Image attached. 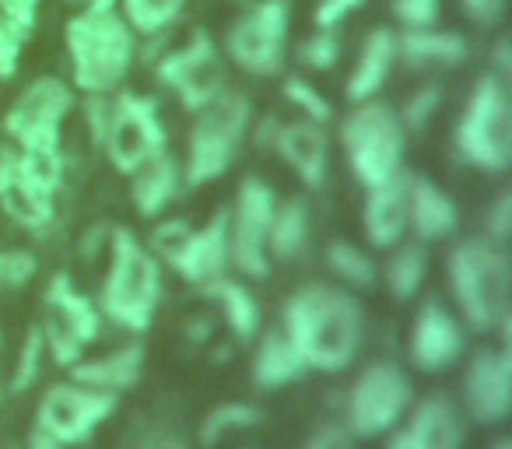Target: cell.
Listing matches in <instances>:
<instances>
[{
	"mask_svg": "<svg viewBox=\"0 0 512 449\" xmlns=\"http://www.w3.org/2000/svg\"><path fill=\"white\" fill-rule=\"evenodd\" d=\"M74 85L88 95H109L134 64V29L120 15L116 0H85L67 22Z\"/></svg>",
	"mask_w": 512,
	"mask_h": 449,
	"instance_id": "7a4b0ae2",
	"label": "cell"
},
{
	"mask_svg": "<svg viewBox=\"0 0 512 449\" xmlns=\"http://www.w3.org/2000/svg\"><path fill=\"white\" fill-rule=\"evenodd\" d=\"M460 4H463V11H467L470 22L484 25V29L498 25L505 15V0H460Z\"/></svg>",
	"mask_w": 512,
	"mask_h": 449,
	"instance_id": "bcb514c9",
	"label": "cell"
},
{
	"mask_svg": "<svg viewBox=\"0 0 512 449\" xmlns=\"http://www.w3.org/2000/svg\"><path fill=\"white\" fill-rule=\"evenodd\" d=\"M491 64H495V74L502 81H512V46H509V39H498L495 43V53H491Z\"/></svg>",
	"mask_w": 512,
	"mask_h": 449,
	"instance_id": "c3c4849f",
	"label": "cell"
},
{
	"mask_svg": "<svg viewBox=\"0 0 512 449\" xmlns=\"http://www.w3.org/2000/svg\"><path fill=\"white\" fill-rule=\"evenodd\" d=\"M355 8H362V0H320L313 15L316 29H334V25L341 22V18H348Z\"/></svg>",
	"mask_w": 512,
	"mask_h": 449,
	"instance_id": "ee69618b",
	"label": "cell"
},
{
	"mask_svg": "<svg viewBox=\"0 0 512 449\" xmlns=\"http://www.w3.org/2000/svg\"><path fill=\"white\" fill-rule=\"evenodd\" d=\"M144 369V344H123V348L109 351L102 358H81L71 365V379L74 383L95 386V390H109V393H123L141 379Z\"/></svg>",
	"mask_w": 512,
	"mask_h": 449,
	"instance_id": "d4e9b609",
	"label": "cell"
},
{
	"mask_svg": "<svg viewBox=\"0 0 512 449\" xmlns=\"http://www.w3.org/2000/svg\"><path fill=\"white\" fill-rule=\"evenodd\" d=\"M39 271V260L29 250H0V292H18Z\"/></svg>",
	"mask_w": 512,
	"mask_h": 449,
	"instance_id": "d590c367",
	"label": "cell"
},
{
	"mask_svg": "<svg viewBox=\"0 0 512 449\" xmlns=\"http://www.w3.org/2000/svg\"><path fill=\"white\" fill-rule=\"evenodd\" d=\"M453 144L467 165L481 172L509 169L512 162V99L509 81H502L495 71L481 74L463 106L460 123L453 127Z\"/></svg>",
	"mask_w": 512,
	"mask_h": 449,
	"instance_id": "5b68a950",
	"label": "cell"
},
{
	"mask_svg": "<svg viewBox=\"0 0 512 449\" xmlns=\"http://www.w3.org/2000/svg\"><path fill=\"white\" fill-rule=\"evenodd\" d=\"M46 351L60 369H71L85 358V348L99 341V306H92L88 295L74 288L71 274H57L46 288Z\"/></svg>",
	"mask_w": 512,
	"mask_h": 449,
	"instance_id": "7c38bea8",
	"label": "cell"
},
{
	"mask_svg": "<svg viewBox=\"0 0 512 449\" xmlns=\"http://www.w3.org/2000/svg\"><path fill=\"white\" fill-rule=\"evenodd\" d=\"M512 236V193L502 190L495 197V204L484 211V239H491V243L505 246Z\"/></svg>",
	"mask_w": 512,
	"mask_h": 449,
	"instance_id": "60d3db41",
	"label": "cell"
},
{
	"mask_svg": "<svg viewBox=\"0 0 512 449\" xmlns=\"http://www.w3.org/2000/svg\"><path fill=\"white\" fill-rule=\"evenodd\" d=\"M130 176H134L130 193H134L137 214H141V218H158V214L176 200L179 183H183V165L176 162V155H169V151L162 148L158 155H151L141 169L130 172Z\"/></svg>",
	"mask_w": 512,
	"mask_h": 449,
	"instance_id": "cb8c5ba5",
	"label": "cell"
},
{
	"mask_svg": "<svg viewBox=\"0 0 512 449\" xmlns=\"http://www.w3.org/2000/svg\"><path fill=\"white\" fill-rule=\"evenodd\" d=\"M302 64L313 67V71H330L341 57V39L334 36V29H320L316 36H309L299 50Z\"/></svg>",
	"mask_w": 512,
	"mask_h": 449,
	"instance_id": "8d00e7d4",
	"label": "cell"
},
{
	"mask_svg": "<svg viewBox=\"0 0 512 449\" xmlns=\"http://www.w3.org/2000/svg\"><path fill=\"white\" fill-rule=\"evenodd\" d=\"M302 372H306V362H302L292 337H288L285 330H267L253 355V369H249L253 386H260V390H278V386L295 383Z\"/></svg>",
	"mask_w": 512,
	"mask_h": 449,
	"instance_id": "4316f807",
	"label": "cell"
},
{
	"mask_svg": "<svg viewBox=\"0 0 512 449\" xmlns=\"http://www.w3.org/2000/svg\"><path fill=\"white\" fill-rule=\"evenodd\" d=\"M285 334L306 369L341 372L355 362L365 334L362 302L337 285H302L285 302Z\"/></svg>",
	"mask_w": 512,
	"mask_h": 449,
	"instance_id": "6da1fadb",
	"label": "cell"
},
{
	"mask_svg": "<svg viewBox=\"0 0 512 449\" xmlns=\"http://www.w3.org/2000/svg\"><path fill=\"white\" fill-rule=\"evenodd\" d=\"M102 148H106L113 169L130 176L141 169L151 155L165 148V130L158 120L155 99L137 92H120L106 109V130H102Z\"/></svg>",
	"mask_w": 512,
	"mask_h": 449,
	"instance_id": "9c48e42d",
	"label": "cell"
},
{
	"mask_svg": "<svg viewBox=\"0 0 512 449\" xmlns=\"http://www.w3.org/2000/svg\"><path fill=\"white\" fill-rule=\"evenodd\" d=\"M274 190L260 176H246L235 193V211H228V264L246 278H267V229L274 218Z\"/></svg>",
	"mask_w": 512,
	"mask_h": 449,
	"instance_id": "8fae6325",
	"label": "cell"
},
{
	"mask_svg": "<svg viewBox=\"0 0 512 449\" xmlns=\"http://www.w3.org/2000/svg\"><path fill=\"white\" fill-rule=\"evenodd\" d=\"M186 0H123L120 15L127 18L130 29L144 32V36H155V32L169 29L179 18Z\"/></svg>",
	"mask_w": 512,
	"mask_h": 449,
	"instance_id": "d6a6232c",
	"label": "cell"
},
{
	"mask_svg": "<svg viewBox=\"0 0 512 449\" xmlns=\"http://www.w3.org/2000/svg\"><path fill=\"white\" fill-rule=\"evenodd\" d=\"M341 144L358 183L379 186L404 172L407 130L390 102H355V109L341 123Z\"/></svg>",
	"mask_w": 512,
	"mask_h": 449,
	"instance_id": "8992f818",
	"label": "cell"
},
{
	"mask_svg": "<svg viewBox=\"0 0 512 449\" xmlns=\"http://www.w3.org/2000/svg\"><path fill=\"white\" fill-rule=\"evenodd\" d=\"M39 4H43V0H0V15L11 18L15 25H22V29L32 36L36 18H39Z\"/></svg>",
	"mask_w": 512,
	"mask_h": 449,
	"instance_id": "f6af8a7d",
	"label": "cell"
},
{
	"mask_svg": "<svg viewBox=\"0 0 512 449\" xmlns=\"http://www.w3.org/2000/svg\"><path fill=\"white\" fill-rule=\"evenodd\" d=\"M327 264L330 271L337 274L341 281H348V285L355 288H372L376 285V260L369 257V253H362L358 246L351 243H330L327 246Z\"/></svg>",
	"mask_w": 512,
	"mask_h": 449,
	"instance_id": "836d02e7",
	"label": "cell"
},
{
	"mask_svg": "<svg viewBox=\"0 0 512 449\" xmlns=\"http://www.w3.org/2000/svg\"><path fill=\"white\" fill-rule=\"evenodd\" d=\"M393 60H397V32L376 29L362 43V53H358V64H355V71H351L344 95H348L351 102L376 99V92L383 88V81L390 78Z\"/></svg>",
	"mask_w": 512,
	"mask_h": 449,
	"instance_id": "484cf974",
	"label": "cell"
},
{
	"mask_svg": "<svg viewBox=\"0 0 512 449\" xmlns=\"http://www.w3.org/2000/svg\"><path fill=\"white\" fill-rule=\"evenodd\" d=\"M306 449H355L348 428L341 425H323L320 432H313V439L306 442Z\"/></svg>",
	"mask_w": 512,
	"mask_h": 449,
	"instance_id": "7dc6e473",
	"label": "cell"
},
{
	"mask_svg": "<svg viewBox=\"0 0 512 449\" xmlns=\"http://www.w3.org/2000/svg\"><path fill=\"white\" fill-rule=\"evenodd\" d=\"M169 264L190 285H207L221 278L228 267V207L214 211V218L200 232H190L186 243L169 257Z\"/></svg>",
	"mask_w": 512,
	"mask_h": 449,
	"instance_id": "ffe728a7",
	"label": "cell"
},
{
	"mask_svg": "<svg viewBox=\"0 0 512 449\" xmlns=\"http://www.w3.org/2000/svg\"><path fill=\"white\" fill-rule=\"evenodd\" d=\"M53 197L57 193L43 190V186L25 176L15 144H4L0 148V207H4V214L15 218L18 225H25V229H46L57 218Z\"/></svg>",
	"mask_w": 512,
	"mask_h": 449,
	"instance_id": "d6986e66",
	"label": "cell"
},
{
	"mask_svg": "<svg viewBox=\"0 0 512 449\" xmlns=\"http://www.w3.org/2000/svg\"><path fill=\"white\" fill-rule=\"evenodd\" d=\"M249 116H253V106H249V99L239 88H225L218 99L197 109L183 162L186 186H204L225 176L228 165L239 155V144L249 130Z\"/></svg>",
	"mask_w": 512,
	"mask_h": 449,
	"instance_id": "52a82bcc",
	"label": "cell"
},
{
	"mask_svg": "<svg viewBox=\"0 0 512 449\" xmlns=\"http://www.w3.org/2000/svg\"><path fill=\"white\" fill-rule=\"evenodd\" d=\"M449 288L470 330L491 334L509 320V285L512 267L505 246L484 236L463 239L449 250L446 260Z\"/></svg>",
	"mask_w": 512,
	"mask_h": 449,
	"instance_id": "3957f363",
	"label": "cell"
},
{
	"mask_svg": "<svg viewBox=\"0 0 512 449\" xmlns=\"http://www.w3.org/2000/svg\"><path fill=\"white\" fill-rule=\"evenodd\" d=\"M397 57L407 67H428V64H460L467 57V43L456 32H435V29H404L397 36Z\"/></svg>",
	"mask_w": 512,
	"mask_h": 449,
	"instance_id": "83f0119b",
	"label": "cell"
},
{
	"mask_svg": "<svg viewBox=\"0 0 512 449\" xmlns=\"http://www.w3.org/2000/svg\"><path fill=\"white\" fill-rule=\"evenodd\" d=\"M488 449H512V439H509V435H498V439L491 442Z\"/></svg>",
	"mask_w": 512,
	"mask_h": 449,
	"instance_id": "816d5d0a",
	"label": "cell"
},
{
	"mask_svg": "<svg viewBox=\"0 0 512 449\" xmlns=\"http://www.w3.org/2000/svg\"><path fill=\"white\" fill-rule=\"evenodd\" d=\"M162 299V271L148 246L127 229L109 232V271L102 281L99 309L130 334H144Z\"/></svg>",
	"mask_w": 512,
	"mask_h": 449,
	"instance_id": "277c9868",
	"label": "cell"
},
{
	"mask_svg": "<svg viewBox=\"0 0 512 449\" xmlns=\"http://www.w3.org/2000/svg\"><path fill=\"white\" fill-rule=\"evenodd\" d=\"M285 99L292 102V106H299L313 123L330 120V102L323 99V95L316 92V85H309L306 78H288L285 81Z\"/></svg>",
	"mask_w": 512,
	"mask_h": 449,
	"instance_id": "f35d334b",
	"label": "cell"
},
{
	"mask_svg": "<svg viewBox=\"0 0 512 449\" xmlns=\"http://www.w3.org/2000/svg\"><path fill=\"white\" fill-rule=\"evenodd\" d=\"M190 232H193L190 221H183V218L162 221V225H155V232H151V253H158V257L169 260L172 253L186 243V236H190Z\"/></svg>",
	"mask_w": 512,
	"mask_h": 449,
	"instance_id": "7bdbcfd3",
	"label": "cell"
},
{
	"mask_svg": "<svg viewBox=\"0 0 512 449\" xmlns=\"http://www.w3.org/2000/svg\"><path fill=\"white\" fill-rule=\"evenodd\" d=\"M200 288H204L207 299H214L221 309H225V320L235 337L246 341V337L256 334V327H260V306H256V299L249 295L246 285H239V281L221 274V278L207 281V285H200Z\"/></svg>",
	"mask_w": 512,
	"mask_h": 449,
	"instance_id": "f546056e",
	"label": "cell"
},
{
	"mask_svg": "<svg viewBox=\"0 0 512 449\" xmlns=\"http://www.w3.org/2000/svg\"><path fill=\"white\" fill-rule=\"evenodd\" d=\"M414 404V386L407 372L393 362H372L348 390L344 428L351 439H376L397 428V421Z\"/></svg>",
	"mask_w": 512,
	"mask_h": 449,
	"instance_id": "ba28073f",
	"label": "cell"
},
{
	"mask_svg": "<svg viewBox=\"0 0 512 449\" xmlns=\"http://www.w3.org/2000/svg\"><path fill=\"white\" fill-rule=\"evenodd\" d=\"M271 148H278V155L285 158L295 169V176L306 186H323L327 179V158H330V144L323 134V123H285L274 130Z\"/></svg>",
	"mask_w": 512,
	"mask_h": 449,
	"instance_id": "7402d4cb",
	"label": "cell"
},
{
	"mask_svg": "<svg viewBox=\"0 0 512 449\" xmlns=\"http://www.w3.org/2000/svg\"><path fill=\"white\" fill-rule=\"evenodd\" d=\"M288 22L292 8L288 0H260L239 22L228 29L225 50L235 67H242L253 78H271L285 64Z\"/></svg>",
	"mask_w": 512,
	"mask_h": 449,
	"instance_id": "30bf717a",
	"label": "cell"
},
{
	"mask_svg": "<svg viewBox=\"0 0 512 449\" xmlns=\"http://www.w3.org/2000/svg\"><path fill=\"white\" fill-rule=\"evenodd\" d=\"M439 102H442V88L439 85H421L418 92L404 102V113H400L404 130H421V127H425V123L435 116V109H439Z\"/></svg>",
	"mask_w": 512,
	"mask_h": 449,
	"instance_id": "ab89813d",
	"label": "cell"
},
{
	"mask_svg": "<svg viewBox=\"0 0 512 449\" xmlns=\"http://www.w3.org/2000/svg\"><path fill=\"white\" fill-rule=\"evenodd\" d=\"M74 106V92L60 78H36L18 92L4 116V130L15 148H60V127Z\"/></svg>",
	"mask_w": 512,
	"mask_h": 449,
	"instance_id": "4fadbf2b",
	"label": "cell"
},
{
	"mask_svg": "<svg viewBox=\"0 0 512 449\" xmlns=\"http://www.w3.org/2000/svg\"><path fill=\"white\" fill-rule=\"evenodd\" d=\"M43 355H46V337H43V327L32 323L29 334H25V344L18 351V365H15V376H11V393H25L29 386H36L39 379V369H43Z\"/></svg>",
	"mask_w": 512,
	"mask_h": 449,
	"instance_id": "e575fe53",
	"label": "cell"
},
{
	"mask_svg": "<svg viewBox=\"0 0 512 449\" xmlns=\"http://www.w3.org/2000/svg\"><path fill=\"white\" fill-rule=\"evenodd\" d=\"M390 11L407 29H432L439 18V0H393Z\"/></svg>",
	"mask_w": 512,
	"mask_h": 449,
	"instance_id": "b9f144b4",
	"label": "cell"
},
{
	"mask_svg": "<svg viewBox=\"0 0 512 449\" xmlns=\"http://www.w3.org/2000/svg\"><path fill=\"white\" fill-rule=\"evenodd\" d=\"M365 190H369L362 207L365 239L376 250H393L407 232V172Z\"/></svg>",
	"mask_w": 512,
	"mask_h": 449,
	"instance_id": "44dd1931",
	"label": "cell"
},
{
	"mask_svg": "<svg viewBox=\"0 0 512 449\" xmlns=\"http://www.w3.org/2000/svg\"><path fill=\"white\" fill-rule=\"evenodd\" d=\"M309 239V204L302 197L274 207L271 229H267V257L295 260Z\"/></svg>",
	"mask_w": 512,
	"mask_h": 449,
	"instance_id": "f1b7e54d",
	"label": "cell"
},
{
	"mask_svg": "<svg viewBox=\"0 0 512 449\" xmlns=\"http://www.w3.org/2000/svg\"><path fill=\"white\" fill-rule=\"evenodd\" d=\"M260 421H264V411H260V407L232 400V404H221L207 414L204 425H200V442H204V446H214V442H221V435L239 432V428H253V425H260Z\"/></svg>",
	"mask_w": 512,
	"mask_h": 449,
	"instance_id": "1f68e13d",
	"label": "cell"
},
{
	"mask_svg": "<svg viewBox=\"0 0 512 449\" xmlns=\"http://www.w3.org/2000/svg\"><path fill=\"white\" fill-rule=\"evenodd\" d=\"M386 288L397 302H407L418 295L421 278H425V250L421 246H393V257L386 260Z\"/></svg>",
	"mask_w": 512,
	"mask_h": 449,
	"instance_id": "4dcf8cb0",
	"label": "cell"
},
{
	"mask_svg": "<svg viewBox=\"0 0 512 449\" xmlns=\"http://www.w3.org/2000/svg\"><path fill=\"white\" fill-rule=\"evenodd\" d=\"M71 4H85V0H71Z\"/></svg>",
	"mask_w": 512,
	"mask_h": 449,
	"instance_id": "f5cc1de1",
	"label": "cell"
},
{
	"mask_svg": "<svg viewBox=\"0 0 512 449\" xmlns=\"http://www.w3.org/2000/svg\"><path fill=\"white\" fill-rule=\"evenodd\" d=\"M25 43H29V32L11 22V18L0 15V81H8L18 74V60H22Z\"/></svg>",
	"mask_w": 512,
	"mask_h": 449,
	"instance_id": "74e56055",
	"label": "cell"
},
{
	"mask_svg": "<svg viewBox=\"0 0 512 449\" xmlns=\"http://www.w3.org/2000/svg\"><path fill=\"white\" fill-rule=\"evenodd\" d=\"M463 407L477 425H502L512 411V351L477 348L463 372Z\"/></svg>",
	"mask_w": 512,
	"mask_h": 449,
	"instance_id": "2e32d148",
	"label": "cell"
},
{
	"mask_svg": "<svg viewBox=\"0 0 512 449\" xmlns=\"http://www.w3.org/2000/svg\"><path fill=\"white\" fill-rule=\"evenodd\" d=\"M29 449H64V446H60V442L53 439L50 432H43V428L36 425V428L29 432Z\"/></svg>",
	"mask_w": 512,
	"mask_h": 449,
	"instance_id": "681fc988",
	"label": "cell"
},
{
	"mask_svg": "<svg viewBox=\"0 0 512 449\" xmlns=\"http://www.w3.org/2000/svg\"><path fill=\"white\" fill-rule=\"evenodd\" d=\"M404 428L393 432L386 449H460L463 446V414L446 393H428L414 407Z\"/></svg>",
	"mask_w": 512,
	"mask_h": 449,
	"instance_id": "ac0fdd59",
	"label": "cell"
},
{
	"mask_svg": "<svg viewBox=\"0 0 512 449\" xmlns=\"http://www.w3.org/2000/svg\"><path fill=\"white\" fill-rule=\"evenodd\" d=\"M158 81L169 85L190 113H197L225 92V64H221L211 39L204 32H193L183 50H172L158 64Z\"/></svg>",
	"mask_w": 512,
	"mask_h": 449,
	"instance_id": "9a60e30c",
	"label": "cell"
},
{
	"mask_svg": "<svg viewBox=\"0 0 512 449\" xmlns=\"http://www.w3.org/2000/svg\"><path fill=\"white\" fill-rule=\"evenodd\" d=\"M141 449H186V442L172 439V435H155V439H148Z\"/></svg>",
	"mask_w": 512,
	"mask_h": 449,
	"instance_id": "f907efd6",
	"label": "cell"
},
{
	"mask_svg": "<svg viewBox=\"0 0 512 449\" xmlns=\"http://www.w3.org/2000/svg\"><path fill=\"white\" fill-rule=\"evenodd\" d=\"M411 365L421 372H442L467 351V330L463 323L442 306L439 299H428L418 309L411 327Z\"/></svg>",
	"mask_w": 512,
	"mask_h": 449,
	"instance_id": "e0dca14e",
	"label": "cell"
},
{
	"mask_svg": "<svg viewBox=\"0 0 512 449\" xmlns=\"http://www.w3.org/2000/svg\"><path fill=\"white\" fill-rule=\"evenodd\" d=\"M460 225V211L446 197V190L425 176H407V229L418 232L421 243H439L453 236Z\"/></svg>",
	"mask_w": 512,
	"mask_h": 449,
	"instance_id": "603a6c76",
	"label": "cell"
},
{
	"mask_svg": "<svg viewBox=\"0 0 512 449\" xmlns=\"http://www.w3.org/2000/svg\"><path fill=\"white\" fill-rule=\"evenodd\" d=\"M116 404H120V393L95 390V386L71 379V383H57L46 393L39 404L36 425L50 432L60 446H78L116 411Z\"/></svg>",
	"mask_w": 512,
	"mask_h": 449,
	"instance_id": "5bb4252c",
	"label": "cell"
}]
</instances>
